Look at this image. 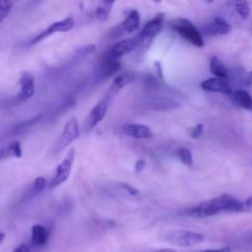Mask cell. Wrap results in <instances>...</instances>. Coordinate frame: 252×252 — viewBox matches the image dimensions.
Returning <instances> with one entry per match:
<instances>
[{"label": "cell", "instance_id": "cell-14", "mask_svg": "<svg viewBox=\"0 0 252 252\" xmlns=\"http://www.w3.org/2000/svg\"><path fill=\"white\" fill-rule=\"evenodd\" d=\"M208 34H228L231 31V26L223 17H214L206 27Z\"/></svg>", "mask_w": 252, "mask_h": 252}, {"label": "cell", "instance_id": "cell-22", "mask_svg": "<svg viewBox=\"0 0 252 252\" xmlns=\"http://www.w3.org/2000/svg\"><path fill=\"white\" fill-rule=\"evenodd\" d=\"M46 187H47L46 179L42 176L37 177V179L33 181V184H32V186L30 187L29 192H27V198H32V197L37 196V194L41 193Z\"/></svg>", "mask_w": 252, "mask_h": 252}, {"label": "cell", "instance_id": "cell-32", "mask_svg": "<svg viewBox=\"0 0 252 252\" xmlns=\"http://www.w3.org/2000/svg\"><path fill=\"white\" fill-rule=\"evenodd\" d=\"M198 252H231L230 248H221V249H209V250H202Z\"/></svg>", "mask_w": 252, "mask_h": 252}, {"label": "cell", "instance_id": "cell-30", "mask_svg": "<svg viewBox=\"0 0 252 252\" xmlns=\"http://www.w3.org/2000/svg\"><path fill=\"white\" fill-rule=\"evenodd\" d=\"M145 165H147V162H145L144 159L137 160V162H135V165H134L135 172L143 171V170H144V167H145Z\"/></svg>", "mask_w": 252, "mask_h": 252}, {"label": "cell", "instance_id": "cell-4", "mask_svg": "<svg viewBox=\"0 0 252 252\" xmlns=\"http://www.w3.org/2000/svg\"><path fill=\"white\" fill-rule=\"evenodd\" d=\"M80 138V127H79V122L75 117L69 118L64 125L63 130H62L61 135L58 137L56 145H54V153L63 152L68 147H70L75 140Z\"/></svg>", "mask_w": 252, "mask_h": 252}, {"label": "cell", "instance_id": "cell-23", "mask_svg": "<svg viewBox=\"0 0 252 252\" xmlns=\"http://www.w3.org/2000/svg\"><path fill=\"white\" fill-rule=\"evenodd\" d=\"M113 4L115 2H107V1H103L96 7V11H95V16L97 17L100 21H106L108 19L111 14V9H112Z\"/></svg>", "mask_w": 252, "mask_h": 252}, {"label": "cell", "instance_id": "cell-5", "mask_svg": "<svg viewBox=\"0 0 252 252\" xmlns=\"http://www.w3.org/2000/svg\"><path fill=\"white\" fill-rule=\"evenodd\" d=\"M75 149L71 148L68 152V154L64 157V159L57 165L53 177H52L51 182H49V189H57V187L63 185L69 179V176L71 174V170H73L74 160H75Z\"/></svg>", "mask_w": 252, "mask_h": 252}, {"label": "cell", "instance_id": "cell-15", "mask_svg": "<svg viewBox=\"0 0 252 252\" xmlns=\"http://www.w3.org/2000/svg\"><path fill=\"white\" fill-rule=\"evenodd\" d=\"M49 233L43 225L36 224L31 228V244L33 246H44L48 243Z\"/></svg>", "mask_w": 252, "mask_h": 252}, {"label": "cell", "instance_id": "cell-16", "mask_svg": "<svg viewBox=\"0 0 252 252\" xmlns=\"http://www.w3.org/2000/svg\"><path fill=\"white\" fill-rule=\"evenodd\" d=\"M22 157V148L21 143L19 140H12L11 143L6 145L5 148L0 149V160L9 159V158H16L20 159Z\"/></svg>", "mask_w": 252, "mask_h": 252}, {"label": "cell", "instance_id": "cell-18", "mask_svg": "<svg viewBox=\"0 0 252 252\" xmlns=\"http://www.w3.org/2000/svg\"><path fill=\"white\" fill-rule=\"evenodd\" d=\"M233 97L234 101L236 102V105L243 107L244 110L246 111H251L252 112V96L248 91L245 90H235L233 93Z\"/></svg>", "mask_w": 252, "mask_h": 252}, {"label": "cell", "instance_id": "cell-19", "mask_svg": "<svg viewBox=\"0 0 252 252\" xmlns=\"http://www.w3.org/2000/svg\"><path fill=\"white\" fill-rule=\"evenodd\" d=\"M209 69H211V73L213 74L214 78L226 79V80H228V70H226L225 65H224L223 62H221L219 58L213 57V58L211 59Z\"/></svg>", "mask_w": 252, "mask_h": 252}, {"label": "cell", "instance_id": "cell-1", "mask_svg": "<svg viewBox=\"0 0 252 252\" xmlns=\"http://www.w3.org/2000/svg\"><path fill=\"white\" fill-rule=\"evenodd\" d=\"M243 202L231 194H220L216 198L208 199L189 209V213L197 218H207L220 213H241Z\"/></svg>", "mask_w": 252, "mask_h": 252}, {"label": "cell", "instance_id": "cell-7", "mask_svg": "<svg viewBox=\"0 0 252 252\" xmlns=\"http://www.w3.org/2000/svg\"><path fill=\"white\" fill-rule=\"evenodd\" d=\"M74 27V19L73 17H65V19L63 20H59V21L57 22H53V24L51 25V26H48L47 29L42 30L41 32H39L37 36H34L33 38L30 41V44L31 46H33V44H37L39 43V42H42L43 39L48 38V37H51L52 34L54 33H63V32H69L71 29Z\"/></svg>", "mask_w": 252, "mask_h": 252}, {"label": "cell", "instance_id": "cell-13", "mask_svg": "<svg viewBox=\"0 0 252 252\" xmlns=\"http://www.w3.org/2000/svg\"><path fill=\"white\" fill-rule=\"evenodd\" d=\"M122 132L130 138H134V139L139 140H147L150 139L153 137V132L148 126L145 125H139V123H128L122 127Z\"/></svg>", "mask_w": 252, "mask_h": 252}, {"label": "cell", "instance_id": "cell-31", "mask_svg": "<svg viewBox=\"0 0 252 252\" xmlns=\"http://www.w3.org/2000/svg\"><path fill=\"white\" fill-rule=\"evenodd\" d=\"M12 252H31V246L29 244H21Z\"/></svg>", "mask_w": 252, "mask_h": 252}, {"label": "cell", "instance_id": "cell-17", "mask_svg": "<svg viewBox=\"0 0 252 252\" xmlns=\"http://www.w3.org/2000/svg\"><path fill=\"white\" fill-rule=\"evenodd\" d=\"M133 80H134V75H133V74H130V73L120 74V75H117L115 79H113L112 84H111V86H110V94L118 93L121 89H123L125 86L129 85Z\"/></svg>", "mask_w": 252, "mask_h": 252}, {"label": "cell", "instance_id": "cell-35", "mask_svg": "<svg viewBox=\"0 0 252 252\" xmlns=\"http://www.w3.org/2000/svg\"><path fill=\"white\" fill-rule=\"evenodd\" d=\"M157 252H176V251L172 250V249H161V250H158Z\"/></svg>", "mask_w": 252, "mask_h": 252}, {"label": "cell", "instance_id": "cell-25", "mask_svg": "<svg viewBox=\"0 0 252 252\" xmlns=\"http://www.w3.org/2000/svg\"><path fill=\"white\" fill-rule=\"evenodd\" d=\"M177 157L181 160V162L186 166L192 167L193 166V155H192L191 150L187 149V148H180L177 150Z\"/></svg>", "mask_w": 252, "mask_h": 252}, {"label": "cell", "instance_id": "cell-27", "mask_svg": "<svg viewBox=\"0 0 252 252\" xmlns=\"http://www.w3.org/2000/svg\"><path fill=\"white\" fill-rule=\"evenodd\" d=\"M39 120H41V116H36V117L31 118V120L25 121V122H22V123H20V125H17L16 127H15L14 129H12V133H19V132H21V130L26 129V128L31 127V126L34 125V123H36V122H38Z\"/></svg>", "mask_w": 252, "mask_h": 252}, {"label": "cell", "instance_id": "cell-36", "mask_svg": "<svg viewBox=\"0 0 252 252\" xmlns=\"http://www.w3.org/2000/svg\"><path fill=\"white\" fill-rule=\"evenodd\" d=\"M4 239H5V234L0 231V244H1L2 241H4Z\"/></svg>", "mask_w": 252, "mask_h": 252}, {"label": "cell", "instance_id": "cell-11", "mask_svg": "<svg viewBox=\"0 0 252 252\" xmlns=\"http://www.w3.org/2000/svg\"><path fill=\"white\" fill-rule=\"evenodd\" d=\"M108 106H110V97H105L101 101H98L93 108H91L90 113L88 116V127L90 129L95 128L96 126L100 125L105 118L106 113L108 111Z\"/></svg>", "mask_w": 252, "mask_h": 252}, {"label": "cell", "instance_id": "cell-9", "mask_svg": "<svg viewBox=\"0 0 252 252\" xmlns=\"http://www.w3.org/2000/svg\"><path fill=\"white\" fill-rule=\"evenodd\" d=\"M164 15H158L154 19L150 20L149 22H147L144 27H143L142 31L138 34V38L140 41V46H145L147 42H152L153 38L159 33L160 31L164 27Z\"/></svg>", "mask_w": 252, "mask_h": 252}, {"label": "cell", "instance_id": "cell-3", "mask_svg": "<svg viewBox=\"0 0 252 252\" xmlns=\"http://www.w3.org/2000/svg\"><path fill=\"white\" fill-rule=\"evenodd\" d=\"M171 29L180 34L182 38L189 41L193 46L202 48L204 47V39L199 30L187 19H176L171 22Z\"/></svg>", "mask_w": 252, "mask_h": 252}, {"label": "cell", "instance_id": "cell-24", "mask_svg": "<svg viewBox=\"0 0 252 252\" xmlns=\"http://www.w3.org/2000/svg\"><path fill=\"white\" fill-rule=\"evenodd\" d=\"M233 6L235 9L236 14L240 16L241 20H248L249 16H250V5L246 1H236L233 2Z\"/></svg>", "mask_w": 252, "mask_h": 252}, {"label": "cell", "instance_id": "cell-8", "mask_svg": "<svg viewBox=\"0 0 252 252\" xmlns=\"http://www.w3.org/2000/svg\"><path fill=\"white\" fill-rule=\"evenodd\" d=\"M20 90L17 93L15 101L16 103H24L32 98V96L36 93V84H34V78L29 71H22L20 75Z\"/></svg>", "mask_w": 252, "mask_h": 252}, {"label": "cell", "instance_id": "cell-21", "mask_svg": "<svg viewBox=\"0 0 252 252\" xmlns=\"http://www.w3.org/2000/svg\"><path fill=\"white\" fill-rule=\"evenodd\" d=\"M180 103L177 101L172 100V98H165V97H157L153 101V107L155 110H175L179 107Z\"/></svg>", "mask_w": 252, "mask_h": 252}, {"label": "cell", "instance_id": "cell-29", "mask_svg": "<svg viewBox=\"0 0 252 252\" xmlns=\"http://www.w3.org/2000/svg\"><path fill=\"white\" fill-rule=\"evenodd\" d=\"M241 212H245V213L252 212V196H250L246 201L243 202V209H241Z\"/></svg>", "mask_w": 252, "mask_h": 252}, {"label": "cell", "instance_id": "cell-20", "mask_svg": "<svg viewBox=\"0 0 252 252\" xmlns=\"http://www.w3.org/2000/svg\"><path fill=\"white\" fill-rule=\"evenodd\" d=\"M121 65L118 62H111V61H102V64H101L100 73L101 78L106 79L110 78V76L115 75L118 70H120Z\"/></svg>", "mask_w": 252, "mask_h": 252}, {"label": "cell", "instance_id": "cell-12", "mask_svg": "<svg viewBox=\"0 0 252 252\" xmlns=\"http://www.w3.org/2000/svg\"><path fill=\"white\" fill-rule=\"evenodd\" d=\"M201 89L204 91H208V93L224 94V95H230L233 93V89L229 84V80L219 78H211L202 81Z\"/></svg>", "mask_w": 252, "mask_h": 252}, {"label": "cell", "instance_id": "cell-2", "mask_svg": "<svg viewBox=\"0 0 252 252\" xmlns=\"http://www.w3.org/2000/svg\"><path fill=\"white\" fill-rule=\"evenodd\" d=\"M164 240H166L171 245L180 246V248H193V246L203 244L206 241V235L198 233V231L176 229V230L166 231L164 235Z\"/></svg>", "mask_w": 252, "mask_h": 252}, {"label": "cell", "instance_id": "cell-28", "mask_svg": "<svg viewBox=\"0 0 252 252\" xmlns=\"http://www.w3.org/2000/svg\"><path fill=\"white\" fill-rule=\"evenodd\" d=\"M203 132H204V126L202 125V123H198V125H196L194 127H192L191 129H189V135H191L193 139H197V138H199L202 134H203Z\"/></svg>", "mask_w": 252, "mask_h": 252}, {"label": "cell", "instance_id": "cell-26", "mask_svg": "<svg viewBox=\"0 0 252 252\" xmlns=\"http://www.w3.org/2000/svg\"><path fill=\"white\" fill-rule=\"evenodd\" d=\"M14 2L12 1H0V24L9 16Z\"/></svg>", "mask_w": 252, "mask_h": 252}, {"label": "cell", "instance_id": "cell-10", "mask_svg": "<svg viewBox=\"0 0 252 252\" xmlns=\"http://www.w3.org/2000/svg\"><path fill=\"white\" fill-rule=\"evenodd\" d=\"M140 25V14L138 12V10H130L129 14L127 15L123 22L121 25H118L116 29H113L112 32H116L115 37L121 36V34L126 33H133V32L137 31L139 29Z\"/></svg>", "mask_w": 252, "mask_h": 252}, {"label": "cell", "instance_id": "cell-6", "mask_svg": "<svg viewBox=\"0 0 252 252\" xmlns=\"http://www.w3.org/2000/svg\"><path fill=\"white\" fill-rule=\"evenodd\" d=\"M140 46V41L137 37H132V38L122 39V41L117 42L113 46H111L107 51L103 53L102 61H111V62H118V59L122 58L126 54L130 53L132 51L137 49V47Z\"/></svg>", "mask_w": 252, "mask_h": 252}, {"label": "cell", "instance_id": "cell-34", "mask_svg": "<svg viewBox=\"0 0 252 252\" xmlns=\"http://www.w3.org/2000/svg\"><path fill=\"white\" fill-rule=\"evenodd\" d=\"M245 84L246 85H252V70L251 71H249L248 74H246V76H245Z\"/></svg>", "mask_w": 252, "mask_h": 252}, {"label": "cell", "instance_id": "cell-33", "mask_svg": "<svg viewBox=\"0 0 252 252\" xmlns=\"http://www.w3.org/2000/svg\"><path fill=\"white\" fill-rule=\"evenodd\" d=\"M123 189H125L126 191L129 192L130 194H133V196H135V194H138L137 189H135L133 186H130V185H126V184H125V185H123Z\"/></svg>", "mask_w": 252, "mask_h": 252}]
</instances>
